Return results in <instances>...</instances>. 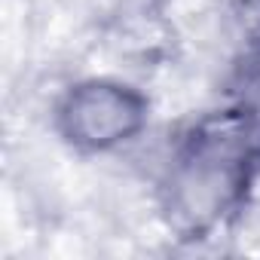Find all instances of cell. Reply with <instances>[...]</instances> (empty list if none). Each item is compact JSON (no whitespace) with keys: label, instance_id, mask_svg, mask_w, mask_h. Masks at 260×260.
<instances>
[{"label":"cell","instance_id":"obj_1","mask_svg":"<svg viewBox=\"0 0 260 260\" xmlns=\"http://www.w3.org/2000/svg\"><path fill=\"white\" fill-rule=\"evenodd\" d=\"M254 162V135L245 119L208 122L190 138L169 178V217L184 233L208 230L239 199Z\"/></svg>","mask_w":260,"mask_h":260},{"label":"cell","instance_id":"obj_2","mask_svg":"<svg viewBox=\"0 0 260 260\" xmlns=\"http://www.w3.org/2000/svg\"><path fill=\"white\" fill-rule=\"evenodd\" d=\"M144 98L116 83H86L77 86L61 110V132L80 147H113L132 138L144 122Z\"/></svg>","mask_w":260,"mask_h":260},{"label":"cell","instance_id":"obj_3","mask_svg":"<svg viewBox=\"0 0 260 260\" xmlns=\"http://www.w3.org/2000/svg\"><path fill=\"white\" fill-rule=\"evenodd\" d=\"M242 92H245V98L251 101V104H260V49L248 58V64H245V71H242Z\"/></svg>","mask_w":260,"mask_h":260}]
</instances>
